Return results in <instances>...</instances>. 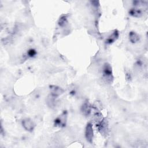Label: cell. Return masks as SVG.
I'll list each match as a JSON object with an SVG mask.
<instances>
[{
    "label": "cell",
    "instance_id": "cell-8",
    "mask_svg": "<svg viewBox=\"0 0 148 148\" xmlns=\"http://www.w3.org/2000/svg\"><path fill=\"white\" fill-rule=\"evenodd\" d=\"M119 32L117 30H114V32L108 36V38L106 40V43L108 45H110L113 43L119 37Z\"/></svg>",
    "mask_w": 148,
    "mask_h": 148
},
{
    "label": "cell",
    "instance_id": "cell-3",
    "mask_svg": "<svg viewBox=\"0 0 148 148\" xmlns=\"http://www.w3.org/2000/svg\"><path fill=\"white\" fill-rule=\"evenodd\" d=\"M21 125L24 130L28 132L34 131L36 127L35 122L30 118H25L21 121Z\"/></svg>",
    "mask_w": 148,
    "mask_h": 148
},
{
    "label": "cell",
    "instance_id": "cell-2",
    "mask_svg": "<svg viewBox=\"0 0 148 148\" xmlns=\"http://www.w3.org/2000/svg\"><path fill=\"white\" fill-rule=\"evenodd\" d=\"M102 73L104 79L110 82L111 79H113L112 69V66L108 63H105L102 68Z\"/></svg>",
    "mask_w": 148,
    "mask_h": 148
},
{
    "label": "cell",
    "instance_id": "cell-5",
    "mask_svg": "<svg viewBox=\"0 0 148 148\" xmlns=\"http://www.w3.org/2000/svg\"><path fill=\"white\" fill-rule=\"evenodd\" d=\"M49 88L50 90V94L57 98L58 96L61 95L64 92V90L61 87L57 86H55V85L50 86Z\"/></svg>",
    "mask_w": 148,
    "mask_h": 148
},
{
    "label": "cell",
    "instance_id": "cell-9",
    "mask_svg": "<svg viewBox=\"0 0 148 148\" xmlns=\"http://www.w3.org/2000/svg\"><path fill=\"white\" fill-rule=\"evenodd\" d=\"M129 14L135 17H140L143 15V12L140 9L138 8H133L130 10Z\"/></svg>",
    "mask_w": 148,
    "mask_h": 148
},
{
    "label": "cell",
    "instance_id": "cell-1",
    "mask_svg": "<svg viewBox=\"0 0 148 148\" xmlns=\"http://www.w3.org/2000/svg\"><path fill=\"white\" fill-rule=\"evenodd\" d=\"M68 114L66 111H64L61 115L56 118L54 120V124L56 127H64L65 126L67 121Z\"/></svg>",
    "mask_w": 148,
    "mask_h": 148
},
{
    "label": "cell",
    "instance_id": "cell-7",
    "mask_svg": "<svg viewBox=\"0 0 148 148\" xmlns=\"http://www.w3.org/2000/svg\"><path fill=\"white\" fill-rule=\"evenodd\" d=\"M97 127L98 128L99 131L101 133V134H106L108 130V124L105 120H101L99 121L98 124H97Z\"/></svg>",
    "mask_w": 148,
    "mask_h": 148
},
{
    "label": "cell",
    "instance_id": "cell-10",
    "mask_svg": "<svg viewBox=\"0 0 148 148\" xmlns=\"http://www.w3.org/2000/svg\"><path fill=\"white\" fill-rule=\"evenodd\" d=\"M129 39L130 41L132 43H136L140 40L139 35L134 31H131L129 33Z\"/></svg>",
    "mask_w": 148,
    "mask_h": 148
},
{
    "label": "cell",
    "instance_id": "cell-6",
    "mask_svg": "<svg viewBox=\"0 0 148 148\" xmlns=\"http://www.w3.org/2000/svg\"><path fill=\"white\" fill-rule=\"evenodd\" d=\"M91 110H92V107L90 104V103L88 102H84L80 108V111L85 116H89L91 112Z\"/></svg>",
    "mask_w": 148,
    "mask_h": 148
},
{
    "label": "cell",
    "instance_id": "cell-4",
    "mask_svg": "<svg viewBox=\"0 0 148 148\" xmlns=\"http://www.w3.org/2000/svg\"><path fill=\"white\" fill-rule=\"evenodd\" d=\"M85 137L88 142L90 143L92 142V140L94 138V131L92 124L90 123H88L86 127Z\"/></svg>",
    "mask_w": 148,
    "mask_h": 148
},
{
    "label": "cell",
    "instance_id": "cell-12",
    "mask_svg": "<svg viewBox=\"0 0 148 148\" xmlns=\"http://www.w3.org/2000/svg\"><path fill=\"white\" fill-rule=\"evenodd\" d=\"M36 51L34 49H30L28 50L27 53V55L28 57H33L36 54Z\"/></svg>",
    "mask_w": 148,
    "mask_h": 148
},
{
    "label": "cell",
    "instance_id": "cell-11",
    "mask_svg": "<svg viewBox=\"0 0 148 148\" xmlns=\"http://www.w3.org/2000/svg\"><path fill=\"white\" fill-rule=\"evenodd\" d=\"M68 23V20L67 18L65 16H62L61 17L58 21V25L61 27H64Z\"/></svg>",
    "mask_w": 148,
    "mask_h": 148
}]
</instances>
